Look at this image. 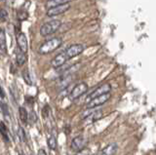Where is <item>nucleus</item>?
<instances>
[{
    "instance_id": "obj_22",
    "label": "nucleus",
    "mask_w": 156,
    "mask_h": 155,
    "mask_svg": "<svg viewBox=\"0 0 156 155\" xmlns=\"http://www.w3.org/2000/svg\"><path fill=\"white\" fill-rule=\"evenodd\" d=\"M27 17H28V14H27V12L23 11V10H22V11H19V12H18L17 18H18V20H19V21H21V22H22V21L27 20Z\"/></svg>"
},
{
    "instance_id": "obj_31",
    "label": "nucleus",
    "mask_w": 156,
    "mask_h": 155,
    "mask_svg": "<svg viewBox=\"0 0 156 155\" xmlns=\"http://www.w3.org/2000/svg\"><path fill=\"white\" fill-rule=\"evenodd\" d=\"M30 155H33V154H30Z\"/></svg>"
},
{
    "instance_id": "obj_1",
    "label": "nucleus",
    "mask_w": 156,
    "mask_h": 155,
    "mask_svg": "<svg viewBox=\"0 0 156 155\" xmlns=\"http://www.w3.org/2000/svg\"><path fill=\"white\" fill-rule=\"evenodd\" d=\"M62 38H60V37L52 38V39L44 42L43 44L40 46V48H39V53H40L41 55L50 54V53L57 50L58 48L62 45Z\"/></svg>"
},
{
    "instance_id": "obj_7",
    "label": "nucleus",
    "mask_w": 156,
    "mask_h": 155,
    "mask_svg": "<svg viewBox=\"0 0 156 155\" xmlns=\"http://www.w3.org/2000/svg\"><path fill=\"white\" fill-rule=\"evenodd\" d=\"M109 98H110V94H106V95H104V96H101V97H98V98L93 99V100H91L89 101V103H88L87 108H96V107H98V106L102 105L109 100Z\"/></svg>"
},
{
    "instance_id": "obj_16",
    "label": "nucleus",
    "mask_w": 156,
    "mask_h": 155,
    "mask_svg": "<svg viewBox=\"0 0 156 155\" xmlns=\"http://www.w3.org/2000/svg\"><path fill=\"white\" fill-rule=\"evenodd\" d=\"M19 114H20V119L23 123V124H27V120H28V114H27V109L21 106L19 108Z\"/></svg>"
},
{
    "instance_id": "obj_15",
    "label": "nucleus",
    "mask_w": 156,
    "mask_h": 155,
    "mask_svg": "<svg viewBox=\"0 0 156 155\" xmlns=\"http://www.w3.org/2000/svg\"><path fill=\"white\" fill-rule=\"evenodd\" d=\"M0 134H1V136L3 137L5 142H6V143H9L10 142L8 129L6 127V125H5L3 122H0Z\"/></svg>"
},
{
    "instance_id": "obj_29",
    "label": "nucleus",
    "mask_w": 156,
    "mask_h": 155,
    "mask_svg": "<svg viewBox=\"0 0 156 155\" xmlns=\"http://www.w3.org/2000/svg\"><path fill=\"white\" fill-rule=\"evenodd\" d=\"M1 103H2V101H0V106H1Z\"/></svg>"
},
{
    "instance_id": "obj_4",
    "label": "nucleus",
    "mask_w": 156,
    "mask_h": 155,
    "mask_svg": "<svg viewBox=\"0 0 156 155\" xmlns=\"http://www.w3.org/2000/svg\"><path fill=\"white\" fill-rule=\"evenodd\" d=\"M69 8H70V3L67 1L65 4H62V5H58V6L48 9L47 16L48 17H55V16L62 15V14L66 13L67 10H69Z\"/></svg>"
},
{
    "instance_id": "obj_19",
    "label": "nucleus",
    "mask_w": 156,
    "mask_h": 155,
    "mask_svg": "<svg viewBox=\"0 0 156 155\" xmlns=\"http://www.w3.org/2000/svg\"><path fill=\"white\" fill-rule=\"evenodd\" d=\"M18 136L20 139H21V142H23L26 143L27 142V136H26V132H24V130L23 127H19V130H18Z\"/></svg>"
},
{
    "instance_id": "obj_17",
    "label": "nucleus",
    "mask_w": 156,
    "mask_h": 155,
    "mask_svg": "<svg viewBox=\"0 0 156 155\" xmlns=\"http://www.w3.org/2000/svg\"><path fill=\"white\" fill-rule=\"evenodd\" d=\"M23 81L26 82L27 85H29V86L32 85V80H31L30 74H29V71L27 69H26L23 71Z\"/></svg>"
},
{
    "instance_id": "obj_3",
    "label": "nucleus",
    "mask_w": 156,
    "mask_h": 155,
    "mask_svg": "<svg viewBox=\"0 0 156 155\" xmlns=\"http://www.w3.org/2000/svg\"><path fill=\"white\" fill-rule=\"evenodd\" d=\"M88 91V85L84 82H82V83H79L77 84L74 88H73L71 91H70V94H69V99L74 100H77L78 98H80L81 96L84 95L86 92Z\"/></svg>"
},
{
    "instance_id": "obj_18",
    "label": "nucleus",
    "mask_w": 156,
    "mask_h": 155,
    "mask_svg": "<svg viewBox=\"0 0 156 155\" xmlns=\"http://www.w3.org/2000/svg\"><path fill=\"white\" fill-rule=\"evenodd\" d=\"M48 146L50 147V149L55 150L57 148V139L55 136H50L48 139Z\"/></svg>"
},
{
    "instance_id": "obj_9",
    "label": "nucleus",
    "mask_w": 156,
    "mask_h": 155,
    "mask_svg": "<svg viewBox=\"0 0 156 155\" xmlns=\"http://www.w3.org/2000/svg\"><path fill=\"white\" fill-rule=\"evenodd\" d=\"M85 145H86V139L84 137H82V136L75 137L71 142V148L77 152H79L81 150L84 149Z\"/></svg>"
},
{
    "instance_id": "obj_28",
    "label": "nucleus",
    "mask_w": 156,
    "mask_h": 155,
    "mask_svg": "<svg viewBox=\"0 0 156 155\" xmlns=\"http://www.w3.org/2000/svg\"><path fill=\"white\" fill-rule=\"evenodd\" d=\"M37 155H47V153L44 149H39L37 152Z\"/></svg>"
},
{
    "instance_id": "obj_11",
    "label": "nucleus",
    "mask_w": 156,
    "mask_h": 155,
    "mask_svg": "<svg viewBox=\"0 0 156 155\" xmlns=\"http://www.w3.org/2000/svg\"><path fill=\"white\" fill-rule=\"evenodd\" d=\"M118 150V144L116 143H111L107 144L105 147L101 149L97 155H114Z\"/></svg>"
},
{
    "instance_id": "obj_6",
    "label": "nucleus",
    "mask_w": 156,
    "mask_h": 155,
    "mask_svg": "<svg viewBox=\"0 0 156 155\" xmlns=\"http://www.w3.org/2000/svg\"><path fill=\"white\" fill-rule=\"evenodd\" d=\"M85 50V46L82 44H74L69 46L66 51V54L68 58V60L72 59V58H75L77 56H79L82 54L83 51Z\"/></svg>"
},
{
    "instance_id": "obj_14",
    "label": "nucleus",
    "mask_w": 156,
    "mask_h": 155,
    "mask_svg": "<svg viewBox=\"0 0 156 155\" xmlns=\"http://www.w3.org/2000/svg\"><path fill=\"white\" fill-rule=\"evenodd\" d=\"M27 62V56L23 52H22L20 49L16 51V62L19 66H22L26 64Z\"/></svg>"
},
{
    "instance_id": "obj_24",
    "label": "nucleus",
    "mask_w": 156,
    "mask_h": 155,
    "mask_svg": "<svg viewBox=\"0 0 156 155\" xmlns=\"http://www.w3.org/2000/svg\"><path fill=\"white\" fill-rule=\"evenodd\" d=\"M28 119H29V121H30L31 123H34V122H35V121L37 120L36 113L34 112V111H31L30 114H29V116H28Z\"/></svg>"
},
{
    "instance_id": "obj_5",
    "label": "nucleus",
    "mask_w": 156,
    "mask_h": 155,
    "mask_svg": "<svg viewBox=\"0 0 156 155\" xmlns=\"http://www.w3.org/2000/svg\"><path fill=\"white\" fill-rule=\"evenodd\" d=\"M110 92H111V86L109 84H102L100 87H98L95 91H93L89 95V97H88L89 100L88 101H90L91 100L95 99V98H98V97L104 96L106 94H110Z\"/></svg>"
},
{
    "instance_id": "obj_27",
    "label": "nucleus",
    "mask_w": 156,
    "mask_h": 155,
    "mask_svg": "<svg viewBox=\"0 0 156 155\" xmlns=\"http://www.w3.org/2000/svg\"><path fill=\"white\" fill-rule=\"evenodd\" d=\"M0 98H1V99H4L5 98V93H4L3 88H2L1 86H0Z\"/></svg>"
},
{
    "instance_id": "obj_23",
    "label": "nucleus",
    "mask_w": 156,
    "mask_h": 155,
    "mask_svg": "<svg viewBox=\"0 0 156 155\" xmlns=\"http://www.w3.org/2000/svg\"><path fill=\"white\" fill-rule=\"evenodd\" d=\"M0 111L4 115H9V110H8V105L4 103H1V106H0Z\"/></svg>"
},
{
    "instance_id": "obj_2",
    "label": "nucleus",
    "mask_w": 156,
    "mask_h": 155,
    "mask_svg": "<svg viewBox=\"0 0 156 155\" xmlns=\"http://www.w3.org/2000/svg\"><path fill=\"white\" fill-rule=\"evenodd\" d=\"M62 26V23L61 21L58 20H53L50 21L41 26L40 28V34L42 36H48V35H51L53 33H55L58 28L61 27Z\"/></svg>"
},
{
    "instance_id": "obj_25",
    "label": "nucleus",
    "mask_w": 156,
    "mask_h": 155,
    "mask_svg": "<svg viewBox=\"0 0 156 155\" xmlns=\"http://www.w3.org/2000/svg\"><path fill=\"white\" fill-rule=\"evenodd\" d=\"M49 111H50V107H49L48 104H46L43 108V116L44 117H47L48 114H49Z\"/></svg>"
},
{
    "instance_id": "obj_21",
    "label": "nucleus",
    "mask_w": 156,
    "mask_h": 155,
    "mask_svg": "<svg viewBox=\"0 0 156 155\" xmlns=\"http://www.w3.org/2000/svg\"><path fill=\"white\" fill-rule=\"evenodd\" d=\"M8 20V12L5 9H0V22L5 23Z\"/></svg>"
},
{
    "instance_id": "obj_10",
    "label": "nucleus",
    "mask_w": 156,
    "mask_h": 155,
    "mask_svg": "<svg viewBox=\"0 0 156 155\" xmlns=\"http://www.w3.org/2000/svg\"><path fill=\"white\" fill-rule=\"evenodd\" d=\"M68 58L66 54V52L63 53H61V54L57 55L54 59L52 60L51 62V65L54 67V69H58V67H61L62 65H63L67 62Z\"/></svg>"
},
{
    "instance_id": "obj_26",
    "label": "nucleus",
    "mask_w": 156,
    "mask_h": 155,
    "mask_svg": "<svg viewBox=\"0 0 156 155\" xmlns=\"http://www.w3.org/2000/svg\"><path fill=\"white\" fill-rule=\"evenodd\" d=\"M76 155H90V150L89 149H83V150H81V151H79V152H77V154Z\"/></svg>"
},
{
    "instance_id": "obj_30",
    "label": "nucleus",
    "mask_w": 156,
    "mask_h": 155,
    "mask_svg": "<svg viewBox=\"0 0 156 155\" xmlns=\"http://www.w3.org/2000/svg\"><path fill=\"white\" fill-rule=\"evenodd\" d=\"M22 155H24V154H22Z\"/></svg>"
},
{
    "instance_id": "obj_12",
    "label": "nucleus",
    "mask_w": 156,
    "mask_h": 155,
    "mask_svg": "<svg viewBox=\"0 0 156 155\" xmlns=\"http://www.w3.org/2000/svg\"><path fill=\"white\" fill-rule=\"evenodd\" d=\"M101 116H102V111L101 109H97L92 114L88 116L86 119H84V121H86V125H90L96 122V121L100 120L101 118Z\"/></svg>"
},
{
    "instance_id": "obj_13",
    "label": "nucleus",
    "mask_w": 156,
    "mask_h": 155,
    "mask_svg": "<svg viewBox=\"0 0 156 155\" xmlns=\"http://www.w3.org/2000/svg\"><path fill=\"white\" fill-rule=\"evenodd\" d=\"M0 51L4 54L7 53V43H6V34L3 28H0Z\"/></svg>"
},
{
    "instance_id": "obj_20",
    "label": "nucleus",
    "mask_w": 156,
    "mask_h": 155,
    "mask_svg": "<svg viewBox=\"0 0 156 155\" xmlns=\"http://www.w3.org/2000/svg\"><path fill=\"white\" fill-rule=\"evenodd\" d=\"M67 1H55V0H52V1H48L46 5L48 6V8H53V7H56V6H58V5H62V4H65L66 3Z\"/></svg>"
},
{
    "instance_id": "obj_8",
    "label": "nucleus",
    "mask_w": 156,
    "mask_h": 155,
    "mask_svg": "<svg viewBox=\"0 0 156 155\" xmlns=\"http://www.w3.org/2000/svg\"><path fill=\"white\" fill-rule=\"evenodd\" d=\"M16 39H17V44H18V48L22 52H23L24 54L27 52V39L26 37V34L23 32L19 31L16 34Z\"/></svg>"
}]
</instances>
